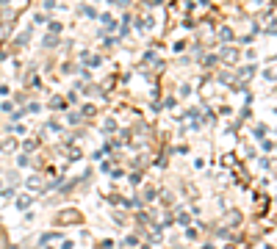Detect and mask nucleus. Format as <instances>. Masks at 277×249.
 I'll return each mask as SVG.
<instances>
[{
  "instance_id": "f257e3e1",
  "label": "nucleus",
  "mask_w": 277,
  "mask_h": 249,
  "mask_svg": "<svg viewBox=\"0 0 277 249\" xmlns=\"http://www.w3.org/2000/svg\"><path fill=\"white\" fill-rule=\"evenodd\" d=\"M222 58H225V61H235L239 53H235V50H222Z\"/></svg>"
},
{
  "instance_id": "f03ea898",
  "label": "nucleus",
  "mask_w": 277,
  "mask_h": 249,
  "mask_svg": "<svg viewBox=\"0 0 277 249\" xmlns=\"http://www.w3.org/2000/svg\"><path fill=\"white\" fill-rule=\"evenodd\" d=\"M3 150H14V139H6L3 141Z\"/></svg>"
}]
</instances>
